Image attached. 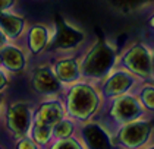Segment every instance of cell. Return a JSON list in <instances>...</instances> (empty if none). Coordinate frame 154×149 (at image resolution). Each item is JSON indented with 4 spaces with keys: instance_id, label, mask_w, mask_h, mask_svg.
<instances>
[{
    "instance_id": "obj_15",
    "label": "cell",
    "mask_w": 154,
    "mask_h": 149,
    "mask_svg": "<svg viewBox=\"0 0 154 149\" xmlns=\"http://www.w3.org/2000/svg\"><path fill=\"white\" fill-rule=\"evenodd\" d=\"M24 18L12 13L0 12V31L6 35V38H16L24 31Z\"/></svg>"
},
{
    "instance_id": "obj_21",
    "label": "cell",
    "mask_w": 154,
    "mask_h": 149,
    "mask_svg": "<svg viewBox=\"0 0 154 149\" xmlns=\"http://www.w3.org/2000/svg\"><path fill=\"white\" fill-rule=\"evenodd\" d=\"M15 0H0V12H5L6 9L12 7Z\"/></svg>"
},
{
    "instance_id": "obj_9",
    "label": "cell",
    "mask_w": 154,
    "mask_h": 149,
    "mask_svg": "<svg viewBox=\"0 0 154 149\" xmlns=\"http://www.w3.org/2000/svg\"><path fill=\"white\" fill-rule=\"evenodd\" d=\"M32 124V111L29 104L19 101L9 107L8 110V126L15 136L24 138Z\"/></svg>"
},
{
    "instance_id": "obj_27",
    "label": "cell",
    "mask_w": 154,
    "mask_h": 149,
    "mask_svg": "<svg viewBox=\"0 0 154 149\" xmlns=\"http://www.w3.org/2000/svg\"><path fill=\"white\" fill-rule=\"evenodd\" d=\"M0 63H2V61H0Z\"/></svg>"
},
{
    "instance_id": "obj_12",
    "label": "cell",
    "mask_w": 154,
    "mask_h": 149,
    "mask_svg": "<svg viewBox=\"0 0 154 149\" xmlns=\"http://www.w3.org/2000/svg\"><path fill=\"white\" fill-rule=\"evenodd\" d=\"M65 117H66L65 104L62 103L59 98H48L47 101L40 104V107L37 108L35 115H34L32 120L53 127Z\"/></svg>"
},
{
    "instance_id": "obj_2",
    "label": "cell",
    "mask_w": 154,
    "mask_h": 149,
    "mask_svg": "<svg viewBox=\"0 0 154 149\" xmlns=\"http://www.w3.org/2000/svg\"><path fill=\"white\" fill-rule=\"evenodd\" d=\"M118 48L109 40H98L84 51L79 57L82 80L98 83L106 78L118 63Z\"/></svg>"
},
{
    "instance_id": "obj_23",
    "label": "cell",
    "mask_w": 154,
    "mask_h": 149,
    "mask_svg": "<svg viewBox=\"0 0 154 149\" xmlns=\"http://www.w3.org/2000/svg\"><path fill=\"white\" fill-rule=\"evenodd\" d=\"M147 22H148V26H150V28H151V29L154 31V10L151 12L150 15H148V18H147Z\"/></svg>"
},
{
    "instance_id": "obj_10",
    "label": "cell",
    "mask_w": 154,
    "mask_h": 149,
    "mask_svg": "<svg viewBox=\"0 0 154 149\" xmlns=\"http://www.w3.org/2000/svg\"><path fill=\"white\" fill-rule=\"evenodd\" d=\"M82 143L87 149H112L113 138L107 133V130L97 121H87L81 126Z\"/></svg>"
},
{
    "instance_id": "obj_1",
    "label": "cell",
    "mask_w": 154,
    "mask_h": 149,
    "mask_svg": "<svg viewBox=\"0 0 154 149\" xmlns=\"http://www.w3.org/2000/svg\"><path fill=\"white\" fill-rule=\"evenodd\" d=\"M103 97L100 95L97 83L81 80L65 89V110L66 115L75 121L87 123L103 107Z\"/></svg>"
},
{
    "instance_id": "obj_25",
    "label": "cell",
    "mask_w": 154,
    "mask_h": 149,
    "mask_svg": "<svg viewBox=\"0 0 154 149\" xmlns=\"http://www.w3.org/2000/svg\"><path fill=\"white\" fill-rule=\"evenodd\" d=\"M5 46H6V35L0 31V48H3Z\"/></svg>"
},
{
    "instance_id": "obj_18",
    "label": "cell",
    "mask_w": 154,
    "mask_h": 149,
    "mask_svg": "<svg viewBox=\"0 0 154 149\" xmlns=\"http://www.w3.org/2000/svg\"><path fill=\"white\" fill-rule=\"evenodd\" d=\"M32 140L38 143V145H47L48 142L51 140V129L53 127L47 126V124H43V123H38L32 120Z\"/></svg>"
},
{
    "instance_id": "obj_14",
    "label": "cell",
    "mask_w": 154,
    "mask_h": 149,
    "mask_svg": "<svg viewBox=\"0 0 154 149\" xmlns=\"http://www.w3.org/2000/svg\"><path fill=\"white\" fill-rule=\"evenodd\" d=\"M0 61L2 64L11 72H21L25 67V54L18 47L5 46L0 51Z\"/></svg>"
},
{
    "instance_id": "obj_4",
    "label": "cell",
    "mask_w": 154,
    "mask_h": 149,
    "mask_svg": "<svg viewBox=\"0 0 154 149\" xmlns=\"http://www.w3.org/2000/svg\"><path fill=\"white\" fill-rule=\"evenodd\" d=\"M142 82H151V48L144 41H135L118 54V63Z\"/></svg>"
},
{
    "instance_id": "obj_11",
    "label": "cell",
    "mask_w": 154,
    "mask_h": 149,
    "mask_svg": "<svg viewBox=\"0 0 154 149\" xmlns=\"http://www.w3.org/2000/svg\"><path fill=\"white\" fill-rule=\"evenodd\" d=\"M51 69L54 72L56 78L59 82L66 88H69L71 85H75L78 82H81V70H79V57L76 56H63V57L57 58Z\"/></svg>"
},
{
    "instance_id": "obj_8",
    "label": "cell",
    "mask_w": 154,
    "mask_h": 149,
    "mask_svg": "<svg viewBox=\"0 0 154 149\" xmlns=\"http://www.w3.org/2000/svg\"><path fill=\"white\" fill-rule=\"evenodd\" d=\"M31 85L38 95H43L47 98H57L65 91V86L59 82L51 66L48 64L38 66L37 69H34L31 76Z\"/></svg>"
},
{
    "instance_id": "obj_24",
    "label": "cell",
    "mask_w": 154,
    "mask_h": 149,
    "mask_svg": "<svg viewBox=\"0 0 154 149\" xmlns=\"http://www.w3.org/2000/svg\"><path fill=\"white\" fill-rule=\"evenodd\" d=\"M6 82H8V79H6V76L0 72V91L5 88V85H6Z\"/></svg>"
},
{
    "instance_id": "obj_19",
    "label": "cell",
    "mask_w": 154,
    "mask_h": 149,
    "mask_svg": "<svg viewBox=\"0 0 154 149\" xmlns=\"http://www.w3.org/2000/svg\"><path fill=\"white\" fill-rule=\"evenodd\" d=\"M51 149H87L84 146L82 140L75 138L73 135L66 139H54V143L51 145Z\"/></svg>"
},
{
    "instance_id": "obj_5",
    "label": "cell",
    "mask_w": 154,
    "mask_h": 149,
    "mask_svg": "<svg viewBox=\"0 0 154 149\" xmlns=\"http://www.w3.org/2000/svg\"><path fill=\"white\" fill-rule=\"evenodd\" d=\"M142 80L132 75L126 69L116 66L101 82L97 83L100 95L103 100H113L116 97L125 95L128 92H134V89L141 83Z\"/></svg>"
},
{
    "instance_id": "obj_26",
    "label": "cell",
    "mask_w": 154,
    "mask_h": 149,
    "mask_svg": "<svg viewBox=\"0 0 154 149\" xmlns=\"http://www.w3.org/2000/svg\"><path fill=\"white\" fill-rule=\"evenodd\" d=\"M147 149H154V145H151V146H148Z\"/></svg>"
},
{
    "instance_id": "obj_20",
    "label": "cell",
    "mask_w": 154,
    "mask_h": 149,
    "mask_svg": "<svg viewBox=\"0 0 154 149\" xmlns=\"http://www.w3.org/2000/svg\"><path fill=\"white\" fill-rule=\"evenodd\" d=\"M18 149H38V148H37V143L32 139H28L24 136L21 139V142L18 143Z\"/></svg>"
},
{
    "instance_id": "obj_16",
    "label": "cell",
    "mask_w": 154,
    "mask_h": 149,
    "mask_svg": "<svg viewBox=\"0 0 154 149\" xmlns=\"http://www.w3.org/2000/svg\"><path fill=\"white\" fill-rule=\"evenodd\" d=\"M134 92L137 94L138 100L141 101L142 107L145 111H153L154 113V83L153 82H141Z\"/></svg>"
},
{
    "instance_id": "obj_13",
    "label": "cell",
    "mask_w": 154,
    "mask_h": 149,
    "mask_svg": "<svg viewBox=\"0 0 154 149\" xmlns=\"http://www.w3.org/2000/svg\"><path fill=\"white\" fill-rule=\"evenodd\" d=\"M51 29L46 25H34L28 32V47L32 54H40L50 47L51 41Z\"/></svg>"
},
{
    "instance_id": "obj_7",
    "label": "cell",
    "mask_w": 154,
    "mask_h": 149,
    "mask_svg": "<svg viewBox=\"0 0 154 149\" xmlns=\"http://www.w3.org/2000/svg\"><path fill=\"white\" fill-rule=\"evenodd\" d=\"M151 130H153L151 123L144 118L120 124L119 130L116 132V136L113 139V143L125 149H140L148 142Z\"/></svg>"
},
{
    "instance_id": "obj_22",
    "label": "cell",
    "mask_w": 154,
    "mask_h": 149,
    "mask_svg": "<svg viewBox=\"0 0 154 149\" xmlns=\"http://www.w3.org/2000/svg\"><path fill=\"white\" fill-rule=\"evenodd\" d=\"M151 48V82L154 83V46Z\"/></svg>"
},
{
    "instance_id": "obj_17",
    "label": "cell",
    "mask_w": 154,
    "mask_h": 149,
    "mask_svg": "<svg viewBox=\"0 0 154 149\" xmlns=\"http://www.w3.org/2000/svg\"><path fill=\"white\" fill-rule=\"evenodd\" d=\"M76 124H75V120H72L71 117H65L62 118L59 123H56L53 129H51V136L53 139H66L72 136L75 133V129H76Z\"/></svg>"
},
{
    "instance_id": "obj_6",
    "label": "cell",
    "mask_w": 154,
    "mask_h": 149,
    "mask_svg": "<svg viewBox=\"0 0 154 149\" xmlns=\"http://www.w3.org/2000/svg\"><path fill=\"white\" fill-rule=\"evenodd\" d=\"M145 108L142 107L141 101L138 100L135 92H128L125 95L116 97L110 100L107 115L118 124H125L134 120L144 118Z\"/></svg>"
},
{
    "instance_id": "obj_3",
    "label": "cell",
    "mask_w": 154,
    "mask_h": 149,
    "mask_svg": "<svg viewBox=\"0 0 154 149\" xmlns=\"http://www.w3.org/2000/svg\"><path fill=\"white\" fill-rule=\"evenodd\" d=\"M85 41H87V32L82 28L69 22L62 15L56 16L48 48H53L57 53L69 56L78 51L85 44Z\"/></svg>"
}]
</instances>
